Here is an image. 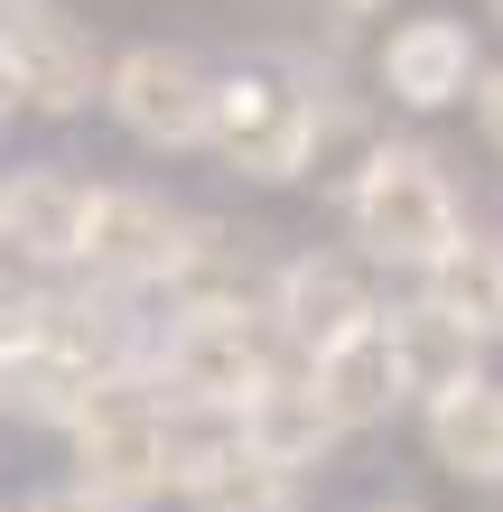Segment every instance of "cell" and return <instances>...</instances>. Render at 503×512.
I'll use <instances>...</instances> for the list:
<instances>
[{
  "label": "cell",
  "mask_w": 503,
  "mask_h": 512,
  "mask_svg": "<svg viewBox=\"0 0 503 512\" xmlns=\"http://www.w3.org/2000/svg\"><path fill=\"white\" fill-rule=\"evenodd\" d=\"M382 336H392V364H401V382H410V401H438L448 382L485 373V364H476V345H466L457 326L429 308V298H401V308H382Z\"/></svg>",
  "instance_id": "obj_17"
},
{
  "label": "cell",
  "mask_w": 503,
  "mask_h": 512,
  "mask_svg": "<svg viewBox=\"0 0 503 512\" xmlns=\"http://www.w3.org/2000/svg\"><path fill=\"white\" fill-rule=\"evenodd\" d=\"M420 298H429V308L448 317L476 354L503 345V233H476V224H466L457 243L420 270Z\"/></svg>",
  "instance_id": "obj_16"
},
{
  "label": "cell",
  "mask_w": 503,
  "mask_h": 512,
  "mask_svg": "<svg viewBox=\"0 0 503 512\" xmlns=\"http://www.w3.org/2000/svg\"><path fill=\"white\" fill-rule=\"evenodd\" d=\"M187 503H196V512H299V475L233 457V466L205 475V485H187Z\"/></svg>",
  "instance_id": "obj_20"
},
{
  "label": "cell",
  "mask_w": 503,
  "mask_h": 512,
  "mask_svg": "<svg viewBox=\"0 0 503 512\" xmlns=\"http://www.w3.org/2000/svg\"><path fill=\"white\" fill-rule=\"evenodd\" d=\"M0 10H10V0H0Z\"/></svg>",
  "instance_id": "obj_29"
},
{
  "label": "cell",
  "mask_w": 503,
  "mask_h": 512,
  "mask_svg": "<svg viewBox=\"0 0 503 512\" xmlns=\"http://www.w3.org/2000/svg\"><path fill=\"white\" fill-rule=\"evenodd\" d=\"M308 391L327 401V419L354 438V429H382L392 410H410V382H401V364H392V336H382V308L373 317H354L345 336H327L308 354Z\"/></svg>",
  "instance_id": "obj_10"
},
{
  "label": "cell",
  "mask_w": 503,
  "mask_h": 512,
  "mask_svg": "<svg viewBox=\"0 0 503 512\" xmlns=\"http://www.w3.org/2000/svg\"><path fill=\"white\" fill-rule=\"evenodd\" d=\"M271 252H261V233H243V224H205V215H187V243H177V261H168V308L177 317H261L271 308Z\"/></svg>",
  "instance_id": "obj_8"
},
{
  "label": "cell",
  "mask_w": 503,
  "mask_h": 512,
  "mask_svg": "<svg viewBox=\"0 0 503 512\" xmlns=\"http://www.w3.org/2000/svg\"><path fill=\"white\" fill-rule=\"evenodd\" d=\"M373 112L354 103V94H317V112H308V159H299V177H317V187H354V168L373 159Z\"/></svg>",
  "instance_id": "obj_19"
},
{
  "label": "cell",
  "mask_w": 503,
  "mask_h": 512,
  "mask_svg": "<svg viewBox=\"0 0 503 512\" xmlns=\"http://www.w3.org/2000/svg\"><path fill=\"white\" fill-rule=\"evenodd\" d=\"M177 243H187V215L150 187H94L84 196V233H75V270L94 289H159Z\"/></svg>",
  "instance_id": "obj_6"
},
{
  "label": "cell",
  "mask_w": 503,
  "mask_h": 512,
  "mask_svg": "<svg viewBox=\"0 0 503 512\" xmlns=\"http://www.w3.org/2000/svg\"><path fill=\"white\" fill-rule=\"evenodd\" d=\"M336 419H327V401L308 391V373H271L243 401V457L252 466H280V475H308V466H327L336 457Z\"/></svg>",
  "instance_id": "obj_13"
},
{
  "label": "cell",
  "mask_w": 503,
  "mask_h": 512,
  "mask_svg": "<svg viewBox=\"0 0 503 512\" xmlns=\"http://www.w3.org/2000/svg\"><path fill=\"white\" fill-rule=\"evenodd\" d=\"M84 177L66 168H19L0 177V252L28 270H75V233H84Z\"/></svg>",
  "instance_id": "obj_12"
},
{
  "label": "cell",
  "mask_w": 503,
  "mask_h": 512,
  "mask_svg": "<svg viewBox=\"0 0 503 512\" xmlns=\"http://www.w3.org/2000/svg\"><path fill=\"white\" fill-rule=\"evenodd\" d=\"M205 94H215V75L187 47H159V38L122 47L103 66V103L140 149H205Z\"/></svg>",
  "instance_id": "obj_7"
},
{
  "label": "cell",
  "mask_w": 503,
  "mask_h": 512,
  "mask_svg": "<svg viewBox=\"0 0 503 512\" xmlns=\"http://www.w3.org/2000/svg\"><path fill=\"white\" fill-rule=\"evenodd\" d=\"M0 512H28V503H0Z\"/></svg>",
  "instance_id": "obj_28"
},
{
  "label": "cell",
  "mask_w": 503,
  "mask_h": 512,
  "mask_svg": "<svg viewBox=\"0 0 503 512\" xmlns=\"http://www.w3.org/2000/svg\"><path fill=\"white\" fill-rule=\"evenodd\" d=\"M0 66H10L19 103H28V112H47V122L84 112V103H94V84H103L94 28L66 19L56 0H10V10H0Z\"/></svg>",
  "instance_id": "obj_5"
},
{
  "label": "cell",
  "mask_w": 503,
  "mask_h": 512,
  "mask_svg": "<svg viewBox=\"0 0 503 512\" xmlns=\"http://www.w3.org/2000/svg\"><path fill=\"white\" fill-rule=\"evenodd\" d=\"M373 512H429V503H401V494H392V503H373Z\"/></svg>",
  "instance_id": "obj_26"
},
{
  "label": "cell",
  "mask_w": 503,
  "mask_h": 512,
  "mask_svg": "<svg viewBox=\"0 0 503 512\" xmlns=\"http://www.w3.org/2000/svg\"><path fill=\"white\" fill-rule=\"evenodd\" d=\"M75 438V466H84V494L112 503V512H140L168 494V447H159V382L150 373H103L84 391V410L66 419Z\"/></svg>",
  "instance_id": "obj_3"
},
{
  "label": "cell",
  "mask_w": 503,
  "mask_h": 512,
  "mask_svg": "<svg viewBox=\"0 0 503 512\" xmlns=\"http://www.w3.org/2000/svg\"><path fill=\"white\" fill-rule=\"evenodd\" d=\"M10 112H19V84H10V66H0V122H10Z\"/></svg>",
  "instance_id": "obj_24"
},
{
  "label": "cell",
  "mask_w": 503,
  "mask_h": 512,
  "mask_svg": "<svg viewBox=\"0 0 503 512\" xmlns=\"http://www.w3.org/2000/svg\"><path fill=\"white\" fill-rule=\"evenodd\" d=\"M308 112H317V84L299 66H280V56L224 66L215 94H205V149H215L233 177H299Z\"/></svg>",
  "instance_id": "obj_2"
},
{
  "label": "cell",
  "mask_w": 503,
  "mask_h": 512,
  "mask_svg": "<svg viewBox=\"0 0 503 512\" xmlns=\"http://www.w3.org/2000/svg\"><path fill=\"white\" fill-rule=\"evenodd\" d=\"M420 438L457 485H503V382L494 373L448 382L438 401H420Z\"/></svg>",
  "instance_id": "obj_14"
},
{
  "label": "cell",
  "mask_w": 503,
  "mask_h": 512,
  "mask_svg": "<svg viewBox=\"0 0 503 512\" xmlns=\"http://www.w3.org/2000/svg\"><path fill=\"white\" fill-rule=\"evenodd\" d=\"M345 233L364 243V261L420 280L466 233V196H457L448 159H438L429 140H373V159L354 168V187H345Z\"/></svg>",
  "instance_id": "obj_1"
},
{
  "label": "cell",
  "mask_w": 503,
  "mask_h": 512,
  "mask_svg": "<svg viewBox=\"0 0 503 512\" xmlns=\"http://www.w3.org/2000/svg\"><path fill=\"white\" fill-rule=\"evenodd\" d=\"M159 401H215V410H243L271 373H289V345L271 317H177L168 336L150 345Z\"/></svg>",
  "instance_id": "obj_4"
},
{
  "label": "cell",
  "mask_w": 503,
  "mask_h": 512,
  "mask_svg": "<svg viewBox=\"0 0 503 512\" xmlns=\"http://www.w3.org/2000/svg\"><path fill=\"white\" fill-rule=\"evenodd\" d=\"M159 447H168V494L205 485L215 466L243 457V410H215V401H159Z\"/></svg>",
  "instance_id": "obj_18"
},
{
  "label": "cell",
  "mask_w": 503,
  "mask_h": 512,
  "mask_svg": "<svg viewBox=\"0 0 503 512\" xmlns=\"http://www.w3.org/2000/svg\"><path fill=\"white\" fill-rule=\"evenodd\" d=\"M112 364H94L75 336H56V326H38L19 354H0V410H19L28 429H66V419L84 410V391H94Z\"/></svg>",
  "instance_id": "obj_15"
},
{
  "label": "cell",
  "mask_w": 503,
  "mask_h": 512,
  "mask_svg": "<svg viewBox=\"0 0 503 512\" xmlns=\"http://www.w3.org/2000/svg\"><path fill=\"white\" fill-rule=\"evenodd\" d=\"M336 10H354V19H364V10H392V0H336Z\"/></svg>",
  "instance_id": "obj_25"
},
{
  "label": "cell",
  "mask_w": 503,
  "mask_h": 512,
  "mask_svg": "<svg viewBox=\"0 0 503 512\" xmlns=\"http://www.w3.org/2000/svg\"><path fill=\"white\" fill-rule=\"evenodd\" d=\"M261 317L280 326L289 354H317L327 336H345L354 317H373V280L354 261H336V252H289L271 270V308H261Z\"/></svg>",
  "instance_id": "obj_11"
},
{
  "label": "cell",
  "mask_w": 503,
  "mask_h": 512,
  "mask_svg": "<svg viewBox=\"0 0 503 512\" xmlns=\"http://www.w3.org/2000/svg\"><path fill=\"white\" fill-rule=\"evenodd\" d=\"M485 10H494V19H503V0H485Z\"/></svg>",
  "instance_id": "obj_27"
},
{
  "label": "cell",
  "mask_w": 503,
  "mask_h": 512,
  "mask_svg": "<svg viewBox=\"0 0 503 512\" xmlns=\"http://www.w3.org/2000/svg\"><path fill=\"white\" fill-rule=\"evenodd\" d=\"M28 512H112V503H94V494H84V485H66V494H38V503H28Z\"/></svg>",
  "instance_id": "obj_23"
},
{
  "label": "cell",
  "mask_w": 503,
  "mask_h": 512,
  "mask_svg": "<svg viewBox=\"0 0 503 512\" xmlns=\"http://www.w3.org/2000/svg\"><path fill=\"white\" fill-rule=\"evenodd\" d=\"M373 75H382V94H392L401 112H448V103L476 94L485 56H476V28H466V19L420 10V19H392V38H382Z\"/></svg>",
  "instance_id": "obj_9"
},
{
  "label": "cell",
  "mask_w": 503,
  "mask_h": 512,
  "mask_svg": "<svg viewBox=\"0 0 503 512\" xmlns=\"http://www.w3.org/2000/svg\"><path fill=\"white\" fill-rule=\"evenodd\" d=\"M47 298H56V289H38V270L0 252V354H19V345L47 326Z\"/></svg>",
  "instance_id": "obj_21"
},
{
  "label": "cell",
  "mask_w": 503,
  "mask_h": 512,
  "mask_svg": "<svg viewBox=\"0 0 503 512\" xmlns=\"http://www.w3.org/2000/svg\"><path fill=\"white\" fill-rule=\"evenodd\" d=\"M466 103H476V131H485V149L503 159V66H485V75H476V94H466Z\"/></svg>",
  "instance_id": "obj_22"
}]
</instances>
